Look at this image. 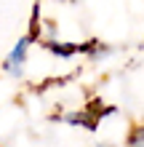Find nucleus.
Returning <instances> with one entry per match:
<instances>
[{
	"label": "nucleus",
	"mask_w": 144,
	"mask_h": 147,
	"mask_svg": "<svg viewBox=\"0 0 144 147\" xmlns=\"http://www.w3.org/2000/svg\"><path fill=\"white\" fill-rule=\"evenodd\" d=\"M27 62H29V38H21V40H16L13 48L5 54L3 72L8 78H24V72H27Z\"/></svg>",
	"instance_id": "1"
},
{
	"label": "nucleus",
	"mask_w": 144,
	"mask_h": 147,
	"mask_svg": "<svg viewBox=\"0 0 144 147\" xmlns=\"http://www.w3.org/2000/svg\"><path fill=\"white\" fill-rule=\"evenodd\" d=\"M128 147H144V123L136 126V128H131V134H128Z\"/></svg>",
	"instance_id": "2"
}]
</instances>
